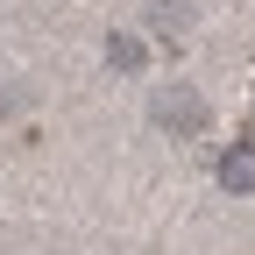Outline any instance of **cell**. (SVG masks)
<instances>
[{
    "instance_id": "6da1fadb",
    "label": "cell",
    "mask_w": 255,
    "mask_h": 255,
    "mask_svg": "<svg viewBox=\"0 0 255 255\" xmlns=\"http://www.w3.org/2000/svg\"><path fill=\"white\" fill-rule=\"evenodd\" d=\"M220 184H227V191H255V135L227 149V163H220Z\"/></svg>"
},
{
    "instance_id": "7a4b0ae2",
    "label": "cell",
    "mask_w": 255,
    "mask_h": 255,
    "mask_svg": "<svg viewBox=\"0 0 255 255\" xmlns=\"http://www.w3.org/2000/svg\"><path fill=\"white\" fill-rule=\"evenodd\" d=\"M156 114H163L170 128H199V121H206V107H199V100H191V92H170V100H163V107H156Z\"/></svg>"
},
{
    "instance_id": "3957f363",
    "label": "cell",
    "mask_w": 255,
    "mask_h": 255,
    "mask_svg": "<svg viewBox=\"0 0 255 255\" xmlns=\"http://www.w3.org/2000/svg\"><path fill=\"white\" fill-rule=\"evenodd\" d=\"M114 64H121V71H135V64H142V43H128V36H114Z\"/></svg>"
}]
</instances>
